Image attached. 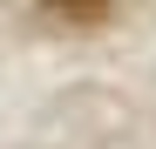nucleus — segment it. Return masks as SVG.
<instances>
[{
	"mask_svg": "<svg viewBox=\"0 0 156 149\" xmlns=\"http://www.w3.org/2000/svg\"><path fill=\"white\" fill-rule=\"evenodd\" d=\"M41 7L55 14V20H102V14H109V0H41Z\"/></svg>",
	"mask_w": 156,
	"mask_h": 149,
	"instance_id": "nucleus-1",
	"label": "nucleus"
}]
</instances>
